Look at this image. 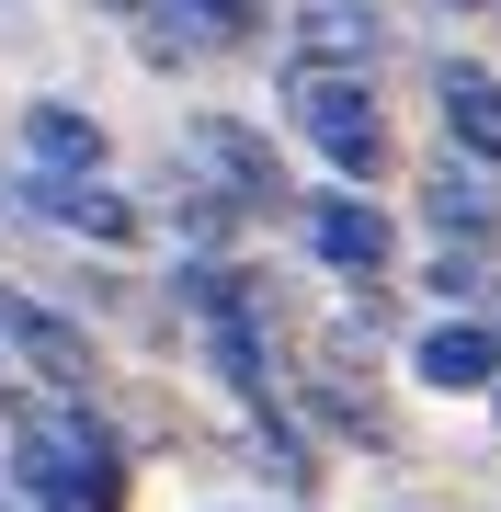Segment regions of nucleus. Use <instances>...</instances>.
Here are the masks:
<instances>
[{
    "instance_id": "9",
    "label": "nucleus",
    "mask_w": 501,
    "mask_h": 512,
    "mask_svg": "<svg viewBox=\"0 0 501 512\" xmlns=\"http://www.w3.org/2000/svg\"><path fill=\"white\" fill-rule=\"evenodd\" d=\"M194 148H205V160L228 171V194H240V205H285V171H274V148H262L251 126H228V114H205V126H194Z\"/></svg>"
},
{
    "instance_id": "2",
    "label": "nucleus",
    "mask_w": 501,
    "mask_h": 512,
    "mask_svg": "<svg viewBox=\"0 0 501 512\" xmlns=\"http://www.w3.org/2000/svg\"><path fill=\"white\" fill-rule=\"evenodd\" d=\"M433 103H445V148H456V160L501 171V80L479 69V57H456V69L433 80Z\"/></svg>"
},
{
    "instance_id": "10",
    "label": "nucleus",
    "mask_w": 501,
    "mask_h": 512,
    "mask_svg": "<svg viewBox=\"0 0 501 512\" xmlns=\"http://www.w3.org/2000/svg\"><path fill=\"white\" fill-rule=\"evenodd\" d=\"M23 148H35V171H103V126L69 103H35L23 114Z\"/></svg>"
},
{
    "instance_id": "7",
    "label": "nucleus",
    "mask_w": 501,
    "mask_h": 512,
    "mask_svg": "<svg viewBox=\"0 0 501 512\" xmlns=\"http://www.w3.org/2000/svg\"><path fill=\"white\" fill-rule=\"evenodd\" d=\"M376 57V0H308L297 12V69H365Z\"/></svg>"
},
{
    "instance_id": "8",
    "label": "nucleus",
    "mask_w": 501,
    "mask_h": 512,
    "mask_svg": "<svg viewBox=\"0 0 501 512\" xmlns=\"http://www.w3.org/2000/svg\"><path fill=\"white\" fill-rule=\"evenodd\" d=\"M308 239H319V262H331V274H388V217H376V205H353V194L319 205Z\"/></svg>"
},
{
    "instance_id": "14",
    "label": "nucleus",
    "mask_w": 501,
    "mask_h": 512,
    "mask_svg": "<svg viewBox=\"0 0 501 512\" xmlns=\"http://www.w3.org/2000/svg\"><path fill=\"white\" fill-rule=\"evenodd\" d=\"M490 387H501V376H490Z\"/></svg>"
},
{
    "instance_id": "1",
    "label": "nucleus",
    "mask_w": 501,
    "mask_h": 512,
    "mask_svg": "<svg viewBox=\"0 0 501 512\" xmlns=\"http://www.w3.org/2000/svg\"><path fill=\"white\" fill-rule=\"evenodd\" d=\"M297 126L319 137V160H331V171H353V183L388 160V126H376L365 69H297Z\"/></svg>"
},
{
    "instance_id": "13",
    "label": "nucleus",
    "mask_w": 501,
    "mask_h": 512,
    "mask_svg": "<svg viewBox=\"0 0 501 512\" xmlns=\"http://www.w3.org/2000/svg\"><path fill=\"white\" fill-rule=\"evenodd\" d=\"M456 12H479V0H456Z\"/></svg>"
},
{
    "instance_id": "3",
    "label": "nucleus",
    "mask_w": 501,
    "mask_h": 512,
    "mask_svg": "<svg viewBox=\"0 0 501 512\" xmlns=\"http://www.w3.org/2000/svg\"><path fill=\"white\" fill-rule=\"evenodd\" d=\"M23 205L57 217V228H80V239H137V205L103 194L92 171H23Z\"/></svg>"
},
{
    "instance_id": "4",
    "label": "nucleus",
    "mask_w": 501,
    "mask_h": 512,
    "mask_svg": "<svg viewBox=\"0 0 501 512\" xmlns=\"http://www.w3.org/2000/svg\"><path fill=\"white\" fill-rule=\"evenodd\" d=\"M422 205H433V228H445V239H467V251H490V239H501V194H490V171H479V160H456V148L433 160Z\"/></svg>"
},
{
    "instance_id": "12",
    "label": "nucleus",
    "mask_w": 501,
    "mask_h": 512,
    "mask_svg": "<svg viewBox=\"0 0 501 512\" xmlns=\"http://www.w3.org/2000/svg\"><path fill=\"white\" fill-rule=\"evenodd\" d=\"M490 274H479V251H445V262H433V296H479Z\"/></svg>"
},
{
    "instance_id": "5",
    "label": "nucleus",
    "mask_w": 501,
    "mask_h": 512,
    "mask_svg": "<svg viewBox=\"0 0 501 512\" xmlns=\"http://www.w3.org/2000/svg\"><path fill=\"white\" fill-rule=\"evenodd\" d=\"M410 376L422 387H490L501 376V342H490V319H445V330H422V342H410Z\"/></svg>"
},
{
    "instance_id": "6",
    "label": "nucleus",
    "mask_w": 501,
    "mask_h": 512,
    "mask_svg": "<svg viewBox=\"0 0 501 512\" xmlns=\"http://www.w3.org/2000/svg\"><path fill=\"white\" fill-rule=\"evenodd\" d=\"M0 330L35 353V376H46V387H92V342H80L57 308H35V296H0Z\"/></svg>"
},
{
    "instance_id": "11",
    "label": "nucleus",
    "mask_w": 501,
    "mask_h": 512,
    "mask_svg": "<svg viewBox=\"0 0 501 512\" xmlns=\"http://www.w3.org/2000/svg\"><path fill=\"white\" fill-rule=\"evenodd\" d=\"M171 12H183L194 35H251V12H262V0H171Z\"/></svg>"
}]
</instances>
